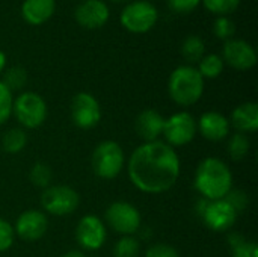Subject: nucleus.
I'll list each match as a JSON object with an SVG mask.
<instances>
[{"instance_id": "nucleus-1", "label": "nucleus", "mask_w": 258, "mask_h": 257, "mask_svg": "<svg viewBox=\"0 0 258 257\" xmlns=\"http://www.w3.org/2000/svg\"><path fill=\"white\" fill-rule=\"evenodd\" d=\"M127 170L135 188L145 194H163L178 180L180 159L166 142H144L132 153Z\"/></svg>"}, {"instance_id": "nucleus-2", "label": "nucleus", "mask_w": 258, "mask_h": 257, "mask_svg": "<svg viewBox=\"0 0 258 257\" xmlns=\"http://www.w3.org/2000/svg\"><path fill=\"white\" fill-rule=\"evenodd\" d=\"M194 186L207 201L222 200L233 189V174L221 159L206 158L195 171Z\"/></svg>"}, {"instance_id": "nucleus-3", "label": "nucleus", "mask_w": 258, "mask_h": 257, "mask_svg": "<svg viewBox=\"0 0 258 257\" xmlns=\"http://www.w3.org/2000/svg\"><path fill=\"white\" fill-rule=\"evenodd\" d=\"M168 92L171 100L178 106H192L203 97L204 79L195 67L180 65L169 76Z\"/></svg>"}, {"instance_id": "nucleus-4", "label": "nucleus", "mask_w": 258, "mask_h": 257, "mask_svg": "<svg viewBox=\"0 0 258 257\" xmlns=\"http://www.w3.org/2000/svg\"><path fill=\"white\" fill-rule=\"evenodd\" d=\"M124 151L121 145L115 141L100 142L95 147L91 159L94 173L104 180H112L118 177L124 168Z\"/></svg>"}, {"instance_id": "nucleus-5", "label": "nucleus", "mask_w": 258, "mask_h": 257, "mask_svg": "<svg viewBox=\"0 0 258 257\" xmlns=\"http://www.w3.org/2000/svg\"><path fill=\"white\" fill-rule=\"evenodd\" d=\"M159 20L157 8L148 0H135L121 11V26L130 33H147Z\"/></svg>"}, {"instance_id": "nucleus-6", "label": "nucleus", "mask_w": 258, "mask_h": 257, "mask_svg": "<svg viewBox=\"0 0 258 257\" xmlns=\"http://www.w3.org/2000/svg\"><path fill=\"white\" fill-rule=\"evenodd\" d=\"M12 114L23 127L38 129L47 118V103L39 94L26 91L14 98Z\"/></svg>"}, {"instance_id": "nucleus-7", "label": "nucleus", "mask_w": 258, "mask_h": 257, "mask_svg": "<svg viewBox=\"0 0 258 257\" xmlns=\"http://www.w3.org/2000/svg\"><path fill=\"white\" fill-rule=\"evenodd\" d=\"M80 203L79 194L63 185H50L41 194V206L45 212L54 217H63L73 214Z\"/></svg>"}, {"instance_id": "nucleus-8", "label": "nucleus", "mask_w": 258, "mask_h": 257, "mask_svg": "<svg viewBox=\"0 0 258 257\" xmlns=\"http://www.w3.org/2000/svg\"><path fill=\"white\" fill-rule=\"evenodd\" d=\"M237 215L239 212L225 198L215 201L203 200V208L200 211V217L203 218L206 227L218 233L230 230L234 226Z\"/></svg>"}, {"instance_id": "nucleus-9", "label": "nucleus", "mask_w": 258, "mask_h": 257, "mask_svg": "<svg viewBox=\"0 0 258 257\" xmlns=\"http://www.w3.org/2000/svg\"><path fill=\"white\" fill-rule=\"evenodd\" d=\"M198 132L197 120L189 112H177L169 118H165L163 136L166 144L174 147H183L189 144Z\"/></svg>"}, {"instance_id": "nucleus-10", "label": "nucleus", "mask_w": 258, "mask_h": 257, "mask_svg": "<svg viewBox=\"0 0 258 257\" xmlns=\"http://www.w3.org/2000/svg\"><path fill=\"white\" fill-rule=\"evenodd\" d=\"M107 224L122 236H133L141 229L139 211L127 201H115L106 209Z\"/></svg>"}, {"instance_id": "nucleus-11", "label": "nucleus", "mask_w": 258, "mask_h": 257, "mask_svg": "<svg viewBox=\"0 0 258 257\" xmlns=\"http://www.w3.org/2000/svg\"><path fill=\"white\" fill-rule=\"evenodd\" d=\"M71 120L83 130L95 127L101 120L98 100L89 92H77L71 101Z\"/></svg>"}, {"instance_id": "nucleus-12", "label": "nucleus", "mask_w": 258, "mask_h": 257, "mask_svg": "<svg viewBox=\"0 0 258 257\" xmlns=\"http://www.w3.org/2000/svg\"><path fill=\"white\" fill-rule=\"evenodd\" d=\"M221 58L224 64H228L231 68L239 71H248L257 64L255 48L248 41L239 38H231L225 41Z\"/></svg>"}, {"instance_id": "nucleus-13", "label": "nucleus", "mask_w": 258, "mask_h": 257, "mask_svg": "<svg viewBox=\"0 0 258 257\" xmlns=\"http://www.w3.org/2000/svg\"><path fill=\"white\" fill-rule=\"evenodd\" d=\"M107 238L104 223L97 215H85L76 227L77 244L88 251L100 250Z\"/></svg>"}, {"instance_id": "nucleus-14", "label": "nucleus", "mask_w": 258, "mask_h": 257, "mask_svg": "<svg viewBox=\"0 0 258 257\" xmlns=\"http://www.w3.org/2000/svg\"><path fill=\"white\" fill-rule=\"evenodd\" d=\"M110 17L109 6L103 0H82L74 9V20L85 29H100Z\"/></svg>"}, {"instance_id": "nucleus-15", "label": "nucleus", "mask_w": 258, "mask_h": 257, "mask_svg": "<svg viewBox=\"0 0 258 257\" xmlns=\"http://www.w3.org/2000/svg\"><path fill=\"white\" fill-rule=\"evenodd\" d=\"M48 229V221L45 214L41 211H26L23 212L14 226V232L18 238H21L26 242H35L41 239Z\"/></svg>"}, {"instance_id": "nucleus-16", "label": "nucleus", "mask_w": 258, "mask_h": 257, "mask_svg": "<svg viewBox=\"0 0 258 257\" xmlns=\"http://www.w3.org/2000/svg\"><path fill=\"white\" fill-rule=\"evenodd\" d=\"M230 126H231L230 120L216 111L204 112L200 121L197 123V127L203 135V138L213 142H219L225 139L230 135Z\"/></svg>"}, {"instance_id": "nucleus-17", "label": "nucleus", "mask_w": 258, "mask_h": 257, "mask_svg": "<svg viewBox=\"0 0 258 257\" xmlns=\"http://www.w3.org/2000/svg\"><path fill=\"white\" fill-rule=\"evenodd\" d=\"M165 117L159 114L156 109H145L142 111L135 121V129L139 138L144 142L159 141V136L163 132Z\"/></svg>"}, {"instance_id": "nucleus-18", "label": "nucleus", "mask_w": 258, "mask_h": 257, "mask_svg": "<svg viewBox=\"0 0 258 257\" xmlns=\"http://www.w3.org/2000/svg\"><path fill=\"white\" fill-rule=\"evenodd\" d=\"M56 11V0H24L21 17L27 24L41 26L48 21Z\"/></svg>"}, {"instance_id": "nucleus-19", "label": "nucleus", "mask_w": 258, "mask_h": 257, "mask_svg": "<svg viewBox=\"0 0 258 257\" xmlns=\"http://www.w3.org/2000/svg\"><path fill=\"white\" fill-rule=\"evenodd\" d=\"M240 133H254L258 130V105L254 101H246L237 106L231 114V121Z\"/></svg>"}, {"instance_id": "nucleus-20", "label": "nucleus", "mask_w": 258, "mask_h": 257, "mask_svg": "<svg viewBox=\"0 0 258 257\" xmlns=\"http://www.w3.org/2000/svg\"><path fill=\"white\" fill-rule=\"evenodd\" d=\"M181 55L190 64L200 62L201 58L206 55V42H204V39L201 36H198V35H189L181 44Z\"/></svg>"}, {"instance_id": "nucleus-21", "label": "nucleus", "mask_w": 258, "mask_h": 257, "mask_svg": "<svg viewBox=\"0 0 258 257\" xmlns=\"http://www.w3.org/2000/svg\"><path fill=\"white\" fill-rule=\"evenodd\" d=\"M26 144H27V133L20 127L9 129L2 138V148L9 155H17L23 151Z\"/></svg>"}, {"instance_id": "nucleus-22", "label": "nucleus", "mask_w": 258, "mask_h": 257, "mask_svg": "<svg viewBox=\"0 0 258 257\" xmlns=\"http://www.w3.org/2000/svg\"><path fill=\"white\" fill-rule=\"evenodd\" d=\"M224 67H225V64H224L222 58L216 53H210V55H204L201 58L197 70L200 71L203 79H216L222 74Z\"/></svg>"}, {"instance_id": "nucleus-23", "label": "nucleus", "mask_w": 258, "mask_h": 257, "mask_svg": "<svg viewBox=\"0 0 258 257\" xmlns=\"http://www.w3.org/2000/svg\"><path fill=\"white\" fill-rule=\"evenodd\" d=\"M27 82V71L20 67V65H15V67H11L5 71L3 74V79H2V83L11 91H20L24 88Z\"/></svg>"}, {"instance_id": "nucleus-24", "label": "nucleus", "mask_w": 258, "mask_h": 257, "mask_svg": "<svg viewBox=\"0 0 258 257\" xmlns=\"http://www.w3.org/2000/svg\"><path fill=\"white\" fill-rule=\"evenodd\" d=\"M249 147H251V142H249V138L245 135V133H234L230 141H228V155L233 161H242L248 156L249 153Z\"/></svg>"}, {"instance_id": "nucleus-25", "label": "nucleus", "mask_w": 258, "mask_h": 257, "mask_svg": "<svg viewBox=\"0 0 258 257\" xmlns=\"http://www.w3.org/2000/svg\"><path fill=\"white\" fill-rule=\"evenodd\" d=\"M29 177H30V182L36 186V188H48L50 183H51V179H53V171L51 168L44 164V162H36L32 168H30V173H29Z\"/></svg>"}, {"instance_id": "nucleus-26", "label": "nucleus", "mask_w": 258, "mask_h": 257, "mask_svg": "<svg viewBox=\"0 0 258 257\" xmlns=\"http://www.w3.org/2000/svg\"><path fill=\"white\" fill-rule=\"evenodd\" d=\"M139 241L135 236H122L113 248V257H138L139 256Z\"/></svg>"}, {"instance_id": "nucleus-27", "label": "nucleus", "mask_w": 258, "mask_h": 257, "mask_svg": "<svg viewBox=\"0 0 258 257\" xmlns=\"http://www.w3.org/2000/svg\"><path fill=\"white\" fill-rule=\"evenodd\" d=\"M201 2L209 12L216 14L218 17L222 15L228 17V14H233L240 5V0H201Z\"/></svg>"}, {"instance_id": "nucleus-28", "label": "nucleus", "mask_w": 258, "mask_h": 257, "mask_svg": "<svg viewBox=\"0 0 258 257\" xmlns=\"http://www.w3.org/2000/svg\"><path fill=\"white\" fill-rule=\"evenodd\" d=\"M213 33L216 38L219 39H224V41H228L234 36L236 33V24L234 21L227 17V15H222V17H218L213 23Z\"/></svg>"}, {"instance_id": "nucleus-29", "label": "nucleus", "mask_w": 258, "mask_h": 257, "mask_svg": "<svg viewBox=\"0 0 258 257\" xmlns=\"http://www.w3.org/2000/svg\"><path fill=\"white\" fill-rule=\"evenodd\" d=\"M12 92L0 80V126H3L12 115Z\"/></svg>"}, {"instance_id": "nucleus-30", "label": "nucleus", "mask_w": 258, "mask_h": 257, "mask_svg": "<svg viewBox=\"0 0 258 257\" xmlns=\"http://www.w3.org/2000/svg\"><path fill=\"white\" fill-rule=\"evenodd\" d=\"M14 239H15L14 227L0 217V253L9 250L14 244Z\"/></svg>"}, {"instance_id": "nucleus-31", "label": "nucleus", "mask_w": 258, "mask_h": 257, "mask_svg": "<svg viewBox=\"0 0 258 257\" xmlns=\"http://www.w3.org/2000/svg\"><path fill=\"white\" fill-rule=\"evenodd\" d=\"M233 257H258V247L254 241H240L231 247Z\"/></svg>"}, {"instance_id": "nucleus-32", "label": "nucleus", "mask_w": 258, "mask_h": 257, "mask_svg": "<svg viewBox=\"0 0 258 257\" xmlns=\"http://www.w3.org/2000/svg\"><path fill=\"white\" fill-rule=\"evenodd\" d=\"M201 0H168L171 11L177 14H190L200 6Z\"/></svg>"}, {"instance_id": "nucleus-33", "label": "nucleus", "mask_w": 258, "mask_h": 257, "mask_svg": "<svg viewBox=\"0 0 258 257\" xmlns=\"http://www.w3.org/2000/svg\"><path fill=\"white\" fill-rule=\"evenodd\" d=\"M145 257H180V254L168 244H154L147 250Z\"/></svg>"}, {"instance_id": "nucleus-34", "label": "nucleus", "mask_w": 258, "mask_h": 257, "mask_svg": "<svg viewBox=\"0 0 258 257\" xmlns=\"http://www.w3.org/2000/svg\"><path fill=\"white\" fill-rule=\"evenodd\" d=\"M225 200L237 211V212H240L243 208H246V204H248V197H246V194L245 192H242V191H230V194L225 197Z\"/></svg>"}, {"instance_id": "nucleus-35", "label": "nucleus", "mask_w": 258, "mask_h": 257, "mask_svg": "<svg viewBox=\"0 0 258 257\" xmlns=\"http://www.w3.org/2000/svg\"><path fill=\"white\" fill-rule=\"evenodd\" d=\"M60 257H86L82 251H77V250H71V251H68V253H65V254H62Z\"/></svg>"}, {"instance_id": "nucleus-36", "label": "nucleus", "mask_w": 258, "mask_h": 257, "mask_svg": "<svg viewBox=\"0 0 258 257\" xmlns=\"http://www.w3.org/2000/svg\"><path fill=\"white\" fill-rule=\"evenodd\" d=\"M5 67H6V55L0 50V74L5 71Z\"/></svg>"}, {"instance_id": "nucleus-37", "label": "nucleus", "mask_w": 258, "mask_h": 257, "mask_svg": "<svg viewBox=\"0 0 258 257\" xmlns=\"http://www.w3.org/2000/svg\"><path fill=\"white\" fill-rule=\"evenodd\" d=\"M110 2H113V3H125L128 0H110Z\"/></svg>"}]
</instances>
